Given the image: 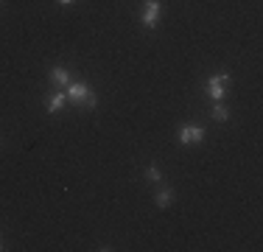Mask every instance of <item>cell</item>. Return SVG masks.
Listing matches in <instances>:
<instances>
[{
  "label": "cell",
  "instance_id": "cell-2",
  "mask_svg": "<svg viewBox=\"0 0 263 252\" xmlns=\"http://www.w3.org/2000/svg\"><path fill=\"white\" fill-rule=\"evenodd\" d=\"M227 87H230V76L227 73H218L213 76V79L208 81V93L213 101H221L224 96H227Z\"/></svg>",
  "mask_w": 263,
  "mask_h": 252
},
{
  "label": "cell",
  "instance_id": "cell-8",
  "mask_svg": "<svg viewBox=\"0 0 263 252\" xmlns=\"http://www.w3.org/2000/svg\"><path fill=\"white\" fill-rule=\"evenodd\" d=\"M65 101H67L65 90H62V93H56V96H53L51 101H48V112H51V115H53V112H59V110H62V104H65Z\"/></svg>",
  "mask_w": 263,
  "mask_h": 252
},
{
  "label": "cell",
  "instance_id": "cell-1",
  "mask_svg": "<svg viewBox=\"0 0 263 252\" xmlns=\"http://www.w3.org/2000/svg\"><path fill=\"white\" fill-rule=\"evenodd\" d=\"M65 96L73 106H81V110H96V104H98L96 93H92L84 81H70V84L65 87Z\"/></svg>",
  "mask_w": 263,
  "mask_h": 252
},
{
  "label": "cell",
  "instance_id": "cell-10",
  "mask_svg": "<svg viewBox=\"0 0 263 252\" xmlns=\"http://www.w3.org/2000/svg\"><path fill=\"white\" fill-rule=\"evenodd\" d=\"M59 3H65V6H70V3H73V0H59Z\"/></svg>",
  "mask_w": 263,
  "mask_h": 252
},
{
  "label": "cell",
  "instance_id": "cell-4",
  "mask_svg": "<svg viewBox=\"0 0 263 252\" xmlns=\"http://www.w3.org/2000/svg\"><path fill=\"white\" fill-rule=\"evenodd\" d=\"M204 140V129L202 126H179V143H202Z\"/></svg>",
  "mask_w": 263,
  "mask_h": 252
},
{
  "label": "cell",
  "instance_id": "cell-7",
  "mask_svg": "<svg viewBox=\"0 0 263 252\" xmlns=\"http://www.w3.org/2000/svg\"><path fill=\"white\" fill-rule=\"evenodd\" d=\"M171 199H174V191H171V188H160L157 196H154L157 207H168V205H171Z\"/></svg>",
  "mask_w": 263,
  "mask_h": 252
},
{
  "label": "cell",
  "instance_id": "cell-3",
  "mask_svg": "<svg viewBox=\"0 0 263 252\" xmlns=\"http://www.w3.org/2000/svg\"><path fill=\"white\" fill-rule=\"evenodd\" d=\"M160 17H162V6H160V0H146V9H143V25H146L148 31L157 28Z\"/></svg>",
  "mask_w": 263,
  "mask_h": 252
},
{
  "label": "cell",
  "instance_id": "cell-6",
  "mask_svg": "<svg viewBox=\"0 0 263 252\" xmlns=\"http://www.w3.org/2000/svg\"><path fill=\"white\" fill-rule=\"evenodd\" d=\"M210 115H213V121H216V123H224V121L230 118V110L221 104V101H216V106H213V112H210Z\"/></svg>",
  "mask_w": 263,
  "mask_h": 252
},
{
  "label": "cell",
  "instance_id": "cell-5",
  "mask_svg": "<svg viewBox=\"0 0 263 252\" xmlns=\"http://www.w3.org/2000/svg\"><path fill=\"white\" fill-rule=\"evenodd\" d=\"M70 81H73V76H70L67 67H53V70H51V84H56V87H62V90H65Z\"/></svg>",
  "mask_w": 263,
  "mask_h": 252
},
{
  "label": "cell",
  "instance_id": "cell-9",
  "mask_svg": "<svg viewBox=\"0 0 263 252\" xmlns=\"http://www.w3.org/2000/svg\"><path fill=\"white\" fill-rule=\"evenodd\" d=\"M146 176H148V182H154V185H160V182H162V174H160V168H157V166H148Z\"/></svg>",
  "mask_w": 263,
  "mask_h": 252
},
{
  "label": "cell",
  "instance_id": "cell-11",
  "mask_svg": "<svg viewBox=\"0 0 263 252\" xmlns=\"http://www.w3.org/2000/svg\"><path fill=\"white\" fill-rule=\"evenodd\" d=\"M0 249H3V238H0Z\"/></svg>",
  "mask_w": 263,
  "mask_h": 252
}]
</instances>
